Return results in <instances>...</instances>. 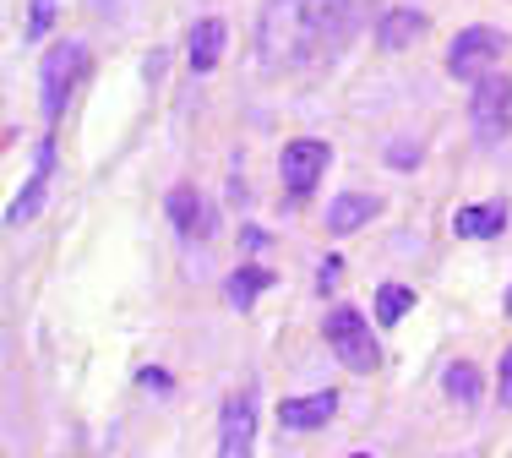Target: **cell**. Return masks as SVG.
Here are the masks:
<instances>
[{
    "mask_svg": "<svg viewBox=\"0 0 512 458\" xmlns=\"http://www.w3.org/2000/svg\"><path fill=\"white\" fill-rule=\"evenodd\" d=\"M355 0H267L256 17V60L267 71H306L338 55Z\"/></svg>",
    "mask_w": 512,
    "mask_h": 458,
    "instance_id": "6da1fadb",
    "label": "cell"
},
{
    "mask_svg": "<svg viewBox=\"0 0 512 458\" xmlns=\"http://www.w3.org/2000/svg\"><path fill=\"white\" fill-rule=\"evenodd\" d=\"M327 349H333L349 371H360V377L382 366V349H376V339H371V322H365L355 306L327 311Z\"/></svg>",
    "mask_w": 512,
    "mask_h": 458,
    "instance_id": "7a4b0ae2",
    "label": "cell"
},
{
    "mask_svg": "<svg viewBox=\"0 0 512 458\" xmlns=\"http://www.w3.org/2000/svg\"><path fill=\"white\" fill-rule=\"evenodd\" d=\"M469 120H474V142H485V148H496L512 131V77L507 71H491V77L474 82Z\"/></svg>",
    "mask_w": 512,
    "mask_h": 458,
    "instance_id": "3957f363",
    "label": "cell"
},
{
    "mask_svg": "<svg viewBox=\"0 0 512 458\" xmlns=\"http://www.w3.org/2000/svg\"><path fill=\"white\" fill-rule=\"evenodd\" d=\"M82 71H88V50H82L77 39L55 44V50L44 55V66H39V104H44V120H60V115H66V99H71V88H77Z\"/></svg>",
    "mask_w": 512,
    "mask_h": 458,
    "instance_id": "277c9868",
    "label": "cell"
},
{
    "mask_svg": "<svg viewBox=\"0 0 512 458\" xmlns=\"http://www.w3.org/2000/svg\"><path fill=\"white\" fill-rule=\"evenodd\" d=\"M507 50V33L502 28H491V22H474V28H463L453 44H447V71L463 82H480V77H491V66L502 60Z\"/></svg>",
    "mask_w": 512,
    "mask_h": 458,
    "instance_id": "5b68a950",
    "label": "cell"
},
{
    "mask_svg": "<svg viewBox=\"0 0 512 458\" xmlns=\"http://www.w3.org/2000/svg\"><path fill=\"white\" fill-rule=\"evenodd\" d=\"M327 164H333V148L316 137H295L284 142V153H278V180H284V197L289 202H306L316 191V180L327 175Z\"/></svg>",
    "mask_w": 512,
    "mask_h": 458,
    "instance_id": "8992f818",
    "label": "cell"
},
{
    "mask_svg": "<svg viewBox=\"0 0 512 458\" xmlns=\"http://www.w3.org/2000/svg\"><path fill=\"white\" fill-rule=\"evenodd\" d=\"M218 458H256V393L240 388L218 415Z\"/></svg>",
    "mask_w": 512,
    "mask_h": 458,
    "instance_id": "52a82bcc",
    "label": "cell"
},
{
    "mask_svg": "<svg viewBox=\"0 0 512 458\" xmlns=\"http://www.w3.org/2000/svg\"><path fill=\"white\" fill-rule=\"evenodd\" d=\"M164 208H169V224H175L186 240H207V235H213V224H218L213 202H207L197 186H175L164 197Z\"/></svg>",
    "mask_w": 512,
    "mask_h": 458,
    "instance_id": "ba28073f",
    "label": "cell"
},
{
    "mask_svg": "<svg viewBox=\"0 0 512 458\" xmlns=\"http://www.w3.org/2000/svg\"><path fill=\"white\" fill-rule=\"evenodd\" d=\"M50 170H55V142L44 137L39 142V164H33V175H28V186L11 197V208H6V224H28L33 213L44 208V191H50Z\"/></svg>",
    "mask_w": 512,
    "mask_h": 458,
    "instance_id": "9c48e42d",
    "label": "cell"
},
{
    "mask_svg": "<svg viewBox=\"0 0 512 458\" xmlns=\"http://www.w3.org/2000/svg\"><path fill=\"white\" fill-rule=\"evenodd\" d=\"M338 409V393L322 388V393H306V399H284L278 404V420H284L289 431H322L327 420H333Z\"/></svg>",
    "mask_w": 512,
    "mask_h": 458,
    "instance_id": "30bf717a",
    "label": "cell"
},
{
    "mask_svg": "<svg viewBox=\"0 0 512 458\" xmlns=\"http://www.w3.org/2000/svg\"><path fill=\"white\" fill-rule=\"evenodd\" d=\"M507 229V202H469L453 213V235L463 240H496Z\"/></svg>",
    "mask_w": 512,
    "mask_h": 458,
    "instance_id": "8fae6325",
    "label": "cell"
},
{
    "mask_svg": "<svg viewBox=\"0 0 512 458\" xmlns=\"http://www.w3.org/2000/svg\"><path fill=\"white\" fill-rule=\"evenodd\" d=\"M376 208L382 202L365 197V191H344V197H333V208H327V235H355L376 219Z\"/></svg>",
    "mask_w": 512,
    "mask_h": 458,
    "instance_id": "7c38bea8",
    "label": "cell"
},
{
    "mask_svg": "<svg viewBox=\"0 0 512 458\" xmlns=\"http://www.w3.org/2000/svg\"><path fill=\"white\" fill-rule=\"evenodd\" d=\"M224 44H229V28H224V17H202L197 28H191V44H186V55H191V71H213L218 60H224Z\"/></svg>",
    "mask_w": 512,
    "mask_h": 458,
    "instance_id": "4fadbf2b",
    "label": "cell"
},
{
    "mask_svg": "<svg viewBox=\"0 0 512 458\" xmlns=\"http://www.w3.org/2000/svg\"><path fill=\"white\" fill-rule=\"evenodd\" d=\"M420 33H425V11H414V6H398L376 22V44L382 50H409V44H420Z\"/></svg>",
    "mask_w": 512,
    "mask_h": 458,
    "instance_id": "5bb4252c",
    "label": "cell"
},
{
    "mask_svg": "<svg viewBox=\"0 0 512 458\" xmlns=\"http://www.w3.org/2000/svg\"><path fill=\"white\" fill-rule=\"evenodd\" d=\"M262 289H273V273H267V268H256V262H246V268H235V273L224 279V300H229L235 311H251Z\"/></svg>",
    "mask_w": 512,
    "mask_h": 458,
    "instance_id": "9a60e30c",
    "label": "cell"
},
{
    "mask_svg": "<svg viewBox=\"0 0 512 458\" xmlns=\"http://www.w3.org/2000/svg\"><path fill=\"white\" fill-rule=\"evenodd\" d=\"M442 388H447V399H453V404L474 409V404H480V366H469V360H453V366L442 371Z\"/></svg>",
    "mask_w": 512,
    "mask_h": 458,
    "instance_id": "2e32d148",
    "label": "cell"
},
{
    "mask_svg": "<svg viewBox=\"0 0 512 458\" xmlns=\"http://www.w3.org/2000/svg\"><path fill=\"white\" fill-rule=\"evenodd\" d=\"M409 306H414V289L409 284H382V289H376V322H382V328H398Z\"/></svg>",
    "mask_w": 512,
    "mask_h": 458,
    "instance_id": "e0dca14e",
    "label": "cell"
},
{
    "mask_svg": "<svg viewBox=\"0 0 512 458\" xmlns=\"http://www.w3.org/2000/svg\"><path fill=\"white\" fill-rule=\"evenodd\" d=\"M50 22H55V0H33V6H28V28H22V39L39 44L44 33H50Z\"/></svg>",
    "mask_w": 512,
    "mask_h": 458,
    "instance_id": "ac0fdd59",
    "label": "cell"
},
{
    "mask_svg": "<svg viewBox=\"0 0 512 458\" xmlns=\"http://www.w3.org/2000/svg\"><path fill=\"white\" fill-rule=\"evenodd\" d=\"M496 399L512 404V344L502 349V366H496Z\"/></svg>",
    "mask_w": 512,
    "mask_h": 458,
    "instance_id": "d6986e66",
    "label": "cell"
},
{
    "mask_svg": "<svg viewBox=\"0 0 512 458\" xmlns=\"http://www.w3.org/2000/svg\"><path fill=\"white\" fill-rule=\"evenodd\" d=\"M414 159H420L414 142H393V148H387V164H393V170H414Z\"/></svg>",
    "mask_w": 512,
    "mask_h": 458,
    "instance_id": "ffe728a7",
    "label": "cell"
},
{
    "mask_svg": "<svg viewBox=\"0 0 512 458\" xmlns=\"http://www.w3.org/2000/svg\"><path fill=\"white\" fill-rule=\"evenodd\" d=\"M142 388H153V393H169V377H164V371H142Z\"/></svg>",
    "mask_w": 512,
    "mask_h": 458,
    "instance_id": "44dd1931",
    "label": "cell"
},
{
    "mask_svg": "<svg viewBox=\"0 0 512 458\" xmlns=\"http://www.w3.org/2000/svg\"><path fill=\"white\" fill-rule=\"evenodd\" d=\"M333 279H338V257H327V262H322V273H316V284L327 289V284H333Z\"/></svg>",
    "mask_w": 512,
    "mask_h": 458,
    "instance_id": "7402d4cb",
    "label": "cell"
},
{
    "mask_svg": "<svg viewBox=\"0 0 512 458\" xmlns=\"http://www.w3.org/2000/svg\"><path fill=\"white\" fill-rule=\"evenodd\" d=\"M507 317H512V289H507Z\"/></svg>",
    "mask_w": 512,
    "mask_h": 458,
    "instance_id": "603a6c76",
    "label": "cell"
},
{
    "mask_svg": "<svg viewBox=\"0 0 512 458\" xmlns=\"http://www.w3.org/2000/svg\"><path fill=\"white\" fill-rule=\"evenodd\" d=\"M349 458H371V453H349Z\"/></svg>",
    "mask_w": 512,
    "mask_h": 458,
    "instance_id": "cb8c5ba5",
    "label": "cell"
}]
</instances>
